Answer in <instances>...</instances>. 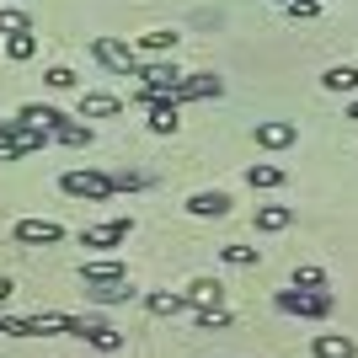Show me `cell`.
<instances>
[{
    "label": "cell",
    "mask_w": 358,
    "mask_h": 358,
    "mask_svg": "<svg viewBox=\"0 0 358 358\" xmlns=\"http://www.w3.org/2000/svg\"><path fill=\"white\" fill-rule=\"evenodd\" d=\"M59 187L70 198H86V203H107V198L118 193V187H113V171H91V166H70L59 177Z\"/></svg>",
    "instance_id": "6da1fadb"
},
{
    "label": "cell",
    "mask_w": 358,
    "mask_h": 358,
    "mask_svg": "<svg viewBox=\"0 0 358 358\" xmlns=\"http://www.w3.org/2000/svg\"><path fill=\"white\" fill-rule=\"evenodd\" d=\"M273 305H278L284 315H305V321L331 315V294H327V289H299V284L278 289V294H273Z\"/></svg>",
    "instance_id": "7a4b0ae2"
},
{
    "label": "cell",
    "mask_w": 358,
    "mask_h": 358,
    "mask_svg": "<svg viewBox=\"0 0 358 358\" xmlns=\"http://www.w3.org/2000/svg\"><path fill=\"white\" fill-rule=\"evenodd\" d=\"M91 59L102 64V70H113V75H139V48H129V43H118V38H91Z\"/></svg>",
    "instance_id": "3957f363"
},
{
    "label": "cell",
    "mask_w": 358,
    "mask_h": 358,
    "mask_svg": "<svg viewBox=\"0 0 358 358\" xmlns=\"http://www.w3.org/2000/svg\"><path fill=\"white\" fill-rule=\"evenodd\" d=\"M129 236H134V220L118 214V220H102V224H91V230H80V246H86V252H113V246H123Z\"/></svg>",
    "instance_id": "277c9868"
},
{
    "label": "cell",
    "mask_w": 358,
    "mask_h": 358,
    "mask_svg": "<svg viewBox=\"0 0 358 358\" xmlns=\"http://www.w3.org/2000/svg\"><path fill=\"white\" fill-rule=\"evenodd\" d=\"M70 337H80V343L96 348V353H118V348H123V331L113 327V321H96V315H91V321H80V315H75Z\"/></svg>",
    "instance_id": "5b68a950"
},
{
    "label": "cell",
    "mask_w": 358,
    "mask_h": 358,
    "mask_svg": "<svg viewBox=\"0 0 358 358\" xmlns=\"http://www.w3.org/2000/svg\"><path fill=\"white\" fill-rule=\"evenodd\" d=\"M11 241H16V246H59L64 224L59 220H16L11 224Z\"/></svg>",
    "instance_id": "8992f818"
},
{
    "label": "cell",
    "mask_w": 358,
    "mask_h": 358,
    "mask_svg": "<svg viewBox=\"0 0 358 358\" xmlns=\"http://www.w3.org/2000/svg\"><path fill=\"white\" fill-rule=\"evenodd\" d=\"M220 91H224V80H220V75H182V80H177V91H171V102H209V96H220Z\"/></svg>",
    "instance_id": "52a82bcc"
},
{
    "label": "cell",
    "mask_w": 358,
    "mask_h": 358,
    "mask_svg": "<svg viewBox=\"0 0 358 358\" xmlns=\"http://www.w3.org/2000/svg\"><path fill=\"white\" fill-rule=\"evenodd\" d=\"M252 134H257V145H262V150H289L299 139V123L294 118H262Z\"/></svg>",
    "instance_id": "ba28073f"
},
{
    "label": "cell",
    "mask_w": 358,
    "mask_h": 358,
    "mask_svg": "<svg viewBox=\"0 0 358 358\" xmlns=\"http://www.w3.org/2000/svg\"><path fill=\"white\" fill-rule=\"evenodd\" d=\"M177 80H182V70H177L171 59L139 64V86H145V91H166V96H171V91H177Z\"/></svg>",
    "instance_id": "9c48e42d"
},
{
    "label": "cell",
    "mask_w": 358,
    "mask_h": 358,
    "mask_svg": "<svg viewBox=\"0 0 358 358\" xmlns=\"http://www.w3.org/2000/svg\"><path fill=\"white\" fill-rule=\"evenodd\" d=\"M187 214H198V220H224V214H230V193H220V187H203V193L187 198Z\"/></svg>",
    "instance_id": "30bf717a"
},
{
    "label": "cell",
    "mask_w": 358,
    "mask_h": 358,
    "mask_svg": "<svg viewBox=\"0 0 358 358\" xmlns=\"http://www.w3.org/2000/svg\"><path fill=\"white\" fill-rule=\"evenodd\" d=\"M310 353L315 358H353L358 343L348 337V331H315V337H310Z\"/></svg>",
    "instance_id": "8fae6325"
},
{
    "label": "cell",
    "mask_w": 358,
    "mask_h": 358,
    "mask_svg": "<svg viewBox=\"0 0 358 358\" xmlns=\"http://www.w3.org/2000/svg\"><path fill=\"white\" fill-rule=\"evenodd\" d=\"M118 278H129V268H123L118 257H96V262H80V284H118Z\"/></svg>",
    "instance_id": "7c38bea8"
},
{
    "label": "cell",
    "mask_w": 358,
    "mask_h": 358,
    "mask_svg": "<svg viewBox=\"0 0 358 358\" xmlns=\"http://www.w3.org/2000/svg\"><path fill=\"white\" fill-rule=\"evenodd\" d=\"M182 294H187V305H193V310H209V305H224V284H220V278H193V284L182 289Z\"/></svg>",
    "instance_id": "4fadbf2b"
},
{
    "label": "cell",
    "mask_w": 358,
    "mask_h": 358,
    "mask_svg": "<svg viewBox=\"0 0 358 358\" xmlns=\"http://www.w3.org/2000/svg\"><path fill=\"white\" fill-rule=\"evenodd\" d=\"M118 107L113 91H80V118H118Z\"/></svg>",
    "instance_id": "5bb4252c"
},
{
    "label": "cell",
    "mask_w": 358,
    "mask_h": 358,
    "mask_svg": "<svg viewBox=\"0 0 358 358\" xmlns=\"http://www.w3.org/2000/svg\"><path fill=\"white\" fill-rule=\"evenodd\" d=\"M289 224H294V209H289V203H262V209H257V230H262V236H278Z\"/></svg>",
    "instance_id": "9a60e30c"
},
{
    "label": "cell",
    "mask_w": 358,
    "mask_h": 358,
    "mask_svg": "<svg viewBox=\"0 0 358 358\" xmlns=\"http://www.w3.org/2000/svg\"><path fill=\"white\" fill-rule=\"evenodd\" d=\"M145 310L150 315H182V310H193V305H187V294H171V289H155V294H145Z\"/></svg>",
    "instance_id": "2e32d148"
},
{
    "label": "cell",
    "mask_w": 358,
    "mask_h": 358,
    "mask_svg": "<svg viewBox=\"0 0 358 358\" xmlns=\"http://www.w3.org/2000/svg\"><path fill=\"white\" fill-rule=\"evenodd\" d=\"M86 299H96V305H129L134 284L129 278H118V284H86Z\"/></svg>",
    "instance_id": "e0dca14e"
},
{
    "label": "cell",
    "mask_w": 358,
    "mask_h": 358,
    "mask_svg": "<svg viewBox=\"0 0 358 358\" xmlns=\"http://www.w3.org/2000/svg\"><path fill=\"white\" fill-rule=\"evenodd\" d=\"M54 139H59V145H70V150H86V145H91V123H75L70 113H64V118L54 123Z\"/></svg>",
    "instance_id": "ac0fdd59"
},
{
    "label": "cell",
    "mask_w": 358,
    "mask_h": 358,
    "mask_svg": "<svg viewBox=\"0 0 358 358\" xmlns=\"http://www.w3.org/2000/svg\"><path fill=\"white\" fill-rule=\"evenodd\" d=\"M177 43H182V32H166V27H155V32H139V54H171Z\"/></svg>",
    "instance_id": "d6986e66"
},
{
    "label": "cell",
    "mask_w": 358,
    "mask_h": 358,
    "mask_svg": "<svg viewBox=\"0 0 358 358\" xmlns=\"http://www.w3.org/2000/svg\"><path fill=\"white\" fill-rule=\"evenodd\" d=\"M321 86H327V91H343V96H348V91H358V70H353V64H331V70L321 75Z\"/></svg>",
    "instance_id": "ffe728a7"
},
{
    "label": "cell",
    "mask_w": 358,
    "mask_h": 358,
    "mask_svg": "<svg viewBox=\"0 0 358 358\" xmlns=\"http://www.w3.org/2000/svg\"><path fill=\"white\" fill-rule=\"evenodd\" d=\"M246 182H252V187H284V166L257 161V166H246Z\"/></svg>",
    "instance_id": "44dd1931"
},
{
    "label": "cell",
    "mask_w": 358,
    "mask_h": 358,
    "mask_svg": "<svg viewBox=\"0 0 358 358\" xmlns=\"http://www.w3.org/2000/svg\"><path fill=\"white\" fill-rule=\"evenodd\" d=\"M193 321H198V331H224L230 327V310H224V305H209V310H193Z\"/></svg>",
    "instance_id": "7402d4cb"
},
{
    "label": "cell",
    "mask_w": 358,
    "mask_h": 358,
    "mask_svg": "<svg viewBox=\"0 0 358 358\" xmlns=\"http://www.w3.org/2000/svg\"><path fill=\"white\" fill-rule=\"evenodd\" d=\"M6 54H11V59H32V54H38V32H11V38H6Z\"/></svg>",
    "instance_id": "603a6c76"
},
{
    "label": "cell",
    "mask_w": 358,
    "mask_h": 358,
    "mask_svg": "<svg viewBox=\"0 0 358 358\" xmlns=\"http://www.w3.org/2000/svg\"><path fill=\"white\" fill-rule=\"evenodd\" d=\"M220 257L230 262V268H257V257H262V252H257V246H220Z\"/></svg>",
    "instance_id": "cb8c5ba5"
},
{
    "label": "cell",
    "mask_w": 358,
    "mask_h": 358,
    "mask_svg": "<svg viewBox=\"0 0 358 358\" xmlns=\"http://www.w3.org/2000/svg\"><path fill=\"white\" fill-rule=\"evenodd\" d=\"M11 32H32V16L6 6V11H0V38H11Z\"/></svg>",
    "instance_id": "d4e9b609"
},
{
    "label": "cell",
    "mask_w": 358,
    "mask_h": 358,
    "mask_svg": "<svg viewBox=\"0 0 358 358\" xmlns=\"http://www.w3.org/2000/svg\"><path fill=\"white\" fill-rule=\"evenodd\" d=\"M284 11L294 16V22H310V16H321V0H289Z\"/></svg>",
    "instance_id": "484cf974"
},
{
    "label": "cell",
    "mask_w": 358,
    "mask_h": 358,
    "mask_svg": "<svg viewBox=\"0 0 358 358\" xmlns=\"http://www.w3.org/2000/svg\"><path fill=\"white\" fill-rule=\"evenodd\" d=\"M294 284L299 289H327V273L321 268H294Z\"/></svg>",
    "instance_id": "4316f807"
},
{
    "label": "cell",
    "mask_w": 358,
    "mask_h": 358,
    "mask_svg": "<svg viewBox=\"0 0 358 358\" xmlns=\"http://www.w3.org/2000/svg\"><path fill=\"white\" fill-rule=\"evenodd\" d=\"M43 80H48L54 91H75V70H64V64H54V70H48Z\"/></svg>",
    "instance_id": "83f0119b"
},
{
    "label": "cell",
    "mask_w": 358,
    "mask_h": 358,
    "mask_svg": "<svg viewBox=\"0 0 358 358\" xmlns=\"http://www.w3.org/2000/svg\"><path fill=\"white\" fill-rule=\"evenodd\" d=\"M113 187H118V193H134V187H145V177H139V171H113Z\"/></svg>",
    "instance_id": "f1b7e54d"
},
{
    "label": "cell",
    "mask_w": 358,
    "mask_h": 358,
    "mask_svg": "<svg viewBox=\"0 0 358 358\" xmlns=\"http://www.w3.org/2000/svg\"><path fill=\"white\" fill-rule=\"evenodd\" d=\"M16 155H22V150H16L11 139H0V166H6V161H16Z\"/></svg>",
    "instance_id": "f546056e"
},
{
    "label": "cell",
    "mask_w": 358,
    "mask_h": 358,
    "mask_svg": "<svg viewBox=\"0 0 358 358\" xmlns=\"http://www.w3.org/2000/svg\"><path fill=\"white\" fill-rule=\"evenodd\" d=\"M16 294V284H11V278H6V273H0V305H6V299H11Z\"/></svg>",
    "instance_id": "4dcf8cb0"
},
{
    "label": "cell",
    "mask_w": 358,
    "mask_h": 358,
    "mask_svg": "<svg viewBox=\"0 0 358 358\" xmlns=\"http://www.w3.org/2000/svg\"><path fill=\"white\" fill-rule=\"evenodd\" d=\"M348 118H353V123H358V102H353V107H348Z\"/></svg>",
    "instance_id": "1f68e13d"
},
{
    "label": "cell",
    "mask_w": 358,
    "mask_h": 358,
    "mask_svg": "<svg viewBox=\"0 0 358 358\" xmlns=\"http://www.w3.org/2000/svg\"><path fill=\"white\" fill-rule=\"evenodd\" d=\"M278 6H289V0H278Z\"/></svg>",
    "instance_id": "d6a6232c"
}]
</instances>
